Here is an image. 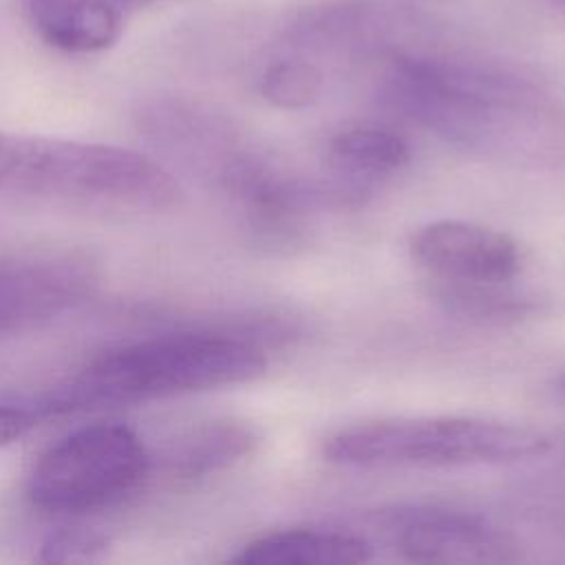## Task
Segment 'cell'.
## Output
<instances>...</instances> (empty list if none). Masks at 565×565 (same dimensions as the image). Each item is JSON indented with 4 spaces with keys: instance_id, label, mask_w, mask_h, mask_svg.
Listing matches in <instances>:
<instances>
[{
    "instance_id": "1",
    "label": "cell",
    "mask_w": 565,
    "mask_h": 565,
    "mask_svg": "<svg viewBox=\"0 0 565 565\" xmlns=\"http://www.w3.org/2000/svg\"><path fill=\"white\" fill-rule=\"evenodd\" d=\"M271 327L280 322L174 331L121 344L86 362L33 411L51 417L252 382L269 366L263 342L278 338Z\"/></svg>"
},
{
    "instance_id": "2",
    "label": "cell",
    "mask_w": 565,
    "mask_h": 565,
    "mask_svg": "<svg viewBox=\"0 0 565 565\" xmlns=\"http://www.w3.org/2000/svg\"><path fill=\"white\" fill-rule=\"evenodd\" d=\"M0 194L102 212H163L179 203L172 172L95 141L0 130Z\"/></svg>"
},
{
    "instance_id": "3",
    "label": "cell",
    "mask_w": 565,
    "mask_h": 565,
    "mask_svg": "<svg viewBox=\"0 0 565 565\" xmlns=\"http://www.w3.org/2000/svg\"><path fill=\"white\" fill-rule=\"evenodd\" d=\"M552 437L539 428L481 417H397L340 428L322 457L349 468H457L539 459Z\"/></svg>"
},
{
    "instance_id": "4",
    "label": "cell",
    "mask_w": 565,
    "mask_h": 565,
    "mask_svg": "<svg viewBox=\"0 0 565 565\" xmlns=\"http://www.w3.org/2000/svg\"><path fill=\"white\" fill-rule=\"evenodd\" d=\"M150 470L152 455L132 428L117 422L90 424L38 457L26 497L46 514H93L135 494Z\"/></svg>"
},
{
    "instance_id": "5",
    "label": "cell",
    "mask_w": 565,
    "mask_h": 565,
    "mask_svg": "<svg viewBox=\"0 0 565 565\" xmlns=\"http://www.w3.org/2000/svg\"><path fill=\"white\" fill-rule=\"evenodd\" d=\"M393 93L413 117L437 132L457 141H479L488 135L497 108L512 97V86L448 64L399 60Z\"/></svg>"
},
{
    "instance_id": "6",
    "label": "cell",
    "mask_w": 565,
    "mask_h": 565,
    "mask_svg": "<svg viewBox=\"0 0 565 565\" xmlns=\"http://www.w3.org/2000/svg\"><path fill=\"white\" fill-rule=\"evenodd\" d=\"M90 260L75 254L0 256V340L35 331L97 289Z\"/></svg>"
},
{
    "instance_id": "7",
    "label": "cell",
    "mask_w": 565,
    "mask_h": 565,
    "mask_svg": "<svg viewBox=\"0 0 565 565\" xmlns=\"http://www.w3.org/2000/svg\"><path fill=\"white\" fill-rule=\"evenodd\" d=\"M395 552L411 563L494 565L516 561V543L481 516L415 505L382 516Z\"/></svg>"
},
{
    "instance_id": "8",
    "label": "cell",
    "mask_w": 565,
    "mask_h": 565,
    "mask_svg": "<svg viewBox=\"0 0 565 565\" xmlns=\"http://www.w3.org/2000/svg\"><path fill=\"white\" fill-rule=\"evenodd\" d=\"M411 256L439 280L512 282L523 267L519 243L494 227L444 218L419 227Z\"/></svg>"
},
{
    "instance_id": "9",
    "label": "cell",
    "mask_w": 565,
    "mask_h": 565,
    "mask_svg": "<svg viewBox=\"0 0 565 565\" xmlns=\"http://www.w3.org/2000/svg\"><path fill=\"white\" fill-rule=\"evenodd\" d=\"M128 0H26L33 31L64 53H99L110 49L124 31Z\"/></svg>"
},
{
    "instance_id": "10",
    "label": "cell",
    "mask_w": 565,
    "mask_h": 565,
    "mask_svg": "<svg viewBox=\"0 0 565 565\" xmlns=\"http://www.w3.org/2000/svg\"><path fill=\"white\" fill-rule=\"evenodd\" d=\"M373 545L353 532L291 527L256 536L232 556L236 565H360Z\"/></svg>"
},
{
    "instance_id": "11",
    "label": "cell",
    "mask_w": 565,
    "mask_h": 565,
    "mask_svg": "<svg viewBox=\"0 0 565 565\" xmlns=\"http://www.w3.org/2000/svg\"><path fill=\"white\" fill-rule=\"evenodd\" d=\"M258 444L256 430L236 419H216L199 424L179 435L163 455V468L172 479H201L225 470Z\"/></svg>"
},
{
    "instance_id": "12",
    "label": "cell",
    "mask_w": 565,
    "mask_h": 565,
    "mask_svg": "<svg viewBox=\"0 0 565 565\" xmlns=\"http://www.w3.org/2000/svg\"><path fill=\"white\" fill-rule=\"evenodd\" d=\"M435 298L448 311L488 322L523 320L534 311V298L508 289L510 282H457L437 278Z\"/></svg>"
},
{
    "instance_id": "13",
    "label": "cell",
    "mask_w": 565,
    "mask_h": 565,
    "mask_svg": "<svg viewBox=\"0 0 565 565\" xmlns=\"http://www.w3.org/2000/svg\"><path fill=\"white\" fill-rule=\"evenodd\" d=\"M329 154L349 172L382 174L406 166L411 148L391 130L349 128L331 139Z\"/></svg>"
},
{
    "instance_id": "14",
    "label": "cell",
    "mask_w": 565,
    "mask_h": 565,
    "mask_svg": "<svg viewBox=\"0 0 565 565\" xmlns=\"http://www.w3.org/2000/svg\"><path fill=\"white\" fill-rule=\"evenodd\" d=\"M320 86L322 75L313 64L302 60H280L265 71L260 93L271 106L296 110L313 104Z\"/></svg>"
},
{
    "instance_id": "15",
    "label": "cell",
    "mask_w": 565,
    "mask_h": 565,
    "mask_svg": "<svg viewBox=\"0 0 565 565\" xmlns=\"http://www.w3.org/2000/svg\"><path fill=\"white\" fill-rule=\"evenodd\" d=\"M108 536L93 527H62L40 545L42 563H95L108 552Z\"/></svg>"
},
{
    "instance_id": "16",
    "label": "cell",
    "mask_w": 565,
    "mask_h": 565,
    "mask_svg": "<svg viewBox=\"0 0 565 565\" xmlns=\"http://www.w3.org/2000/svg\"><path fill=\"white\" fill-rule=\"evenodd\" d=\"M38 413L33 408L18 406H0V448L9 446L18 437H22L29 428L35 426Z\"/></svg>"
},
{
    "instance_id": "17",
    "label": "cell",
    "mask_w": 565,
    "mask_h": 565,
    "mask_svg": "<svg viewBox=\"0 0 565 565\" xmlns=\"http://www.w3.org/2000/svg\"><path fill=\"white\" fill-rule=\"evenodd\" d=\"M554 391H556V395H558L561 399H565V373L554 380Z\"/></svg>"
},
{
    "instance_id": "18",
    "label": "cell",
    "mask_w": 565,
    "mask_h": 565,
    "mask_svg": "<svg viewBox=\"0 0 565 565\" xmlns=\"http://www.w3.org/2000/svg\"><path fill=\"white\" fill-rule=\"evenodd\" d=\"M554 2H556L558 7H563V9H565V0H554Z\"/></svg>"
}]
</instances>
